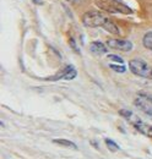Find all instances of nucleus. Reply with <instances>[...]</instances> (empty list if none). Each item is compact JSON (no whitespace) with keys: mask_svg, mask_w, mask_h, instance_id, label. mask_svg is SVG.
<instances>
[{"mask_svg":"<svg viewBox=\"0 0 152 159\" xmlns=\"http://www.w3.org/2000/svg\"><path fill=\"white\" fill-rule=\"evenodd\" d=\"M82 23L86 27H102L111 34H119V28L111 19L98 11H87L82 16Z\"/></svg>","mask_w":152,"mask_h":159,"instance_id":"nucleus-1","label":"nucleus"},{"mask_svg":"<svg viewBox=\"0 0 152 159\" xmlns=\"http://www.w3.org/2000/svg\"><path fill=\"white\" fill-rule=\"evenodd\" d=\"M95 4L103 11L108 14L131 15L133 10L121 0H95Z\"/></svg>","mask_w":152,"mask_h":159,"instance_id":"nucleus-2","label":"nucleus"},{"mask_svg":"<svg viewBox=\"0 0 152 159\" xmlns=\"http://www.w3.org/2000/svg\"><path fill=\"white\" fill-rule=\"evenodd\" d=\"M119 114H120L124 119L128 120V121L133 125L134 129H135L136 131H139L140 134H142V135L146 136V137H152V125L146 124L145 121H142L139 116H136L133 111H130V110H128V109H120V110H119Z\"/></svg>","mask_w":152,"mask_h":159,"instance_id":"nucleus-3","label":"nucleus"},{"mask_svg":"<svg viewBox=\"0 0 152 159\" xmlns=\"http://www.w3.org/2000/svg\"><path fill=\"white\" fill-rule=\"evenodd\" d=\"M129 69L139 77L152 80V67L142 59H133L129 61Z\"/></svg>","mask_w":152,"mask_h":159,"instance_id":"nucleus-4","label":"nucleus"},{"mask_svg":"<svg viewBox=\"0 0 152 159\" xmlns=\"http://www.w3.org/2000/svg\"><path fill=\"white\" fill-rule=\"evenodd\" d=\"M134 105L146 115L152 116V96L146 93H139L137 98L134 100Z\"/></svg>","mask_w":152,"mask_h":159,"instance_id":"nucleus-5","label":"nucleus"},{"mask_svg":"<svg viewBox=\"0 0 152 159\" xmlns=\"http://www.w3.org/2000/svg\"><path fill=\"white\" fill-rule=\"evenodd\" d=\"M77 76V71L73 65H68L65 66L61 71H59L57 75L52 76V77H48L45 79L47 81H59V80H74Z\"/></svg>","mask_w":152,"mask_h":159,"instance_id":"nucleus-6","label":"nucleus"},{"mask_svg":"<svg viewBox=\"0 0 152 159\" xmlns=\"http://www.w3.org/2000/svg\"><path fill=\"white\" fill-rule=\"evenodd\" d=\"M107 45L111 49L120 52H130L133 49V43L126 39H109L107 42Z\"/></svg>","mask_w":152,"mask_h":159,"instance_id":"nucleus-7","label":"nucleus"},{"mask_svg":"<svg viewBox=\"0 0 152 159\" xmlns=\"http://www.w3.org/2000/svg\"><path fill=\"white\" fill-rule=\"evenodd\" d=\"M90 50H91L93 54H96V55H102V54H106V53L108 52V48H107L102 42L95 40V42L91 43Z\"/></svg>","mask_w":152,"mask_h":159,"instance_id":"nucleus-8","label":"nucleus"},{"mask_svg":"<svg viewBox=\"0 0 152 159\" xmlns=\"http://www.w3.org/2000/svg\"><path fill=\"white\" fill-rule=\"evenodd\" d=\"M53 143H55L58 146H61V147H65V148H70V149H77V146H76L74 142L69 141V139H53Z\"/></svg>","mask_w":152,"mask_h":159,"instance_id":"nucleus-9","label":"nucleus"},{"mask_svg":"<svg viewBox=\"0 0 152 159\" xmlns=\"http://www.w3.org/2000/svg\"><path fill=\"white\" fill-rule=\"evenodd\" d=\"M142 44L146 49L149 50H152V32H147L144 38H142Z\"/></svg>","mask_w":152,"mask_h":159,"instance_id":"nucleus-10","label":"nucleus"},{"mask_svg":"<svg viewBox=\"0 0 152 159\" xmlns=\"http://www.w3.org/2000/svg\"><path fill=\"white\" fill-rule=\"evenodd\" d=\"M104 143H106V146H107V148L111 151V152H118L119 149H120V147L114 142L113 139H104Z\"/></svg>","mask_w":152,"mask_h":159,"instance_id":"nucleus-11","label":"nucleus"},{"mask_svg":"<svg viewBox=\"0 0 152 159\" xmlns=\"http://www.w3.org/2000/svg\"><path fill=\"white\" fill-rule=\"evenodd\" d=\"M109 67L115 71V72H118V74H124L125 71H126V67L123 65V64H120V65H114V64H111L109 65Z\"/></svg>","mask_w":152,"mask_h":159,"instance_id":"nucleus-12","label":"nucleus"},{"mask_svg":"<svg viewBox=\"0 0 152 159\" xmlns=\"http://www.w3.org/2000/svg\"><path fill=\"white\" fill-rule=\"evenodd\" d=\"M107 58L111 60H114V61H116V62H119V64H123L124 62V60L121 59L120 57H118V55H113V54H109V55H107Z\"/></svg>","mask_w":152,"mask_h":159,"instance_id":"nucleus-13","label":"nucleus"},{"mask_svg":"<svg viewBox=\"0 0 152 159\" xmlns=\"http://www.w3.org/2000/svg\"><path fill=\"white\" fill-rule=\"evenodd\" d=\"M70 45H73V49H74V50H75L76 53H78V49H77V47H76V44H75V40L73 39V38H71V39H70Z\"/></svg>","mask_w":152,"mask_h":159,"instance_id":"nucleus-14","label":"nucleus"},{"mask_svg":"<svg viewBox=\"0 0 152 159\" xmlns=\"http://www.w3.org/2000/svg\"><path fill=\"white\" fill-rule=\"evenodd\" d=\"M68 1H70L71 4H78V2H81V1H83V0H68Z\"/></svg>","mask_w":152,"mask_h":159,"instance_id":"nucleus-15","label":"nucleus"},{"mask_svg":"<svg viewBox=\"0 0 152 159\" xmlns=\"http://www.w3.org/2000/svg\"><path fill=\"white\" fill-rule=\"evenodd\" d=\"M35 4H37V5H40L42 4V0H32Z\"/></svg>","mask_w":152,"mask_h":159,"instance_id":"nucleus-16","label":"nucleus"}]
</instances>
